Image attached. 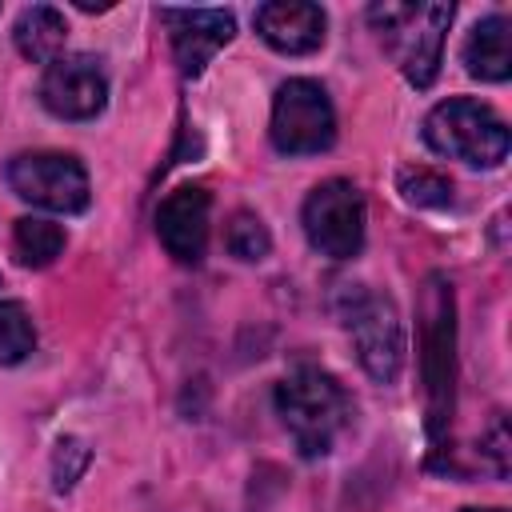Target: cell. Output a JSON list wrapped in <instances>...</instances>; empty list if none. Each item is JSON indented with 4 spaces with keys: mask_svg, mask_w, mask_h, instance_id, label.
Instances as JSON below:
<instances>
[{
    "mask_svg": "<svg viewBox=\"0 0 512 512\" xmlns=\"http://www.w3.org/2000/svg\"><path fill=\"white\" fill-rule=\"evenodd\" d=\"M276 412L288 436L296 440L300 456H328L352 416V404L336 376H328L324 368L300 364L276 384Z\"/></svg>",
    "mask_w": 512,
    "mask_h": 512,
    "instance_id": "6da1fadb",
    "label": "cell"
},
{
    "mask_svg": "<svg viewBox=\"0 0 512 512\" xmlns=\"http://www.w3.org/2000/svg\"><path fill=\"white\" fill-rule=\"evenodd\" d=\"M372 28L380 32L384 48L400 64L404 80L428 88L440 72L444 36L452 24V4H412V0H384L368 8Z\"/></svg>",
    "mask_w": 512,
    "mask_h": 512,
    "instance_id": "7a4b0ae2",
    "label": "cell"
},
{
    "mask_svg": "<svg viewBox=\"0 0 512 512\" xmlns=\"http://www.w3.org/2000/svg\"><path fill=\"white\" fill-rule=\"evenodd\" d=\"M424 140L432 152L464 160L472 168H496L508 156V124L488 104L464 96H452L428 112Z\"/></svg>",
    "mask_w": 512,
    "mask_h": 512,
    "instance_id": "3957f363",
    "label": "cell"
},
{
    "mask_svg": "<svg viewBox=\"0 0 512 512\" xmlns=\"http://www.w3.org/2000/svg\"><path fill=\"white\" fill-rule=\"evenodd\" d=\"M344 324L352 332V344H356L364 372L380 384H392L400 376V364H404V324L396 316V304L380 292L352 288L348 308H344Z\"/></svg>",
    "mask_w": 512,
    "mask_h": 512,
    "instance_id": "277c9868",
    "label": "cell"
},
{
    "mask_svg": "<svg viewBox=\"0 0 512 512\" xmlns=\"http://www.w3.org/2000/svg\"><path fill=\"white\" fill-rule=\"evenodd\" d=\"M336 140V112L316 80H284L272 100V144L288 156L324 152Z\"/></svg>",
    "mask_w": 512,
    "mask_h": 512,
    "instance_id": "5b68a950",
    "label": "cell"
},
{
    "mask_svg": "<svg viewBox=\"0 0 512 512\" xmlns=\"http://www.w3.org/2000/svg\"><path fill=\"white\" fill-rule=\"evenodd\" d=\"M304 236L320 256L348 260L364 244V196L352 180H324L304 200Z\"/></svg>",
    "mask_w": 512,
    "mask_h": 512,
    "instance_id": "8992f818",
    "label": "cell"
},
{
    "mask_svg": "<svg viewBox=\"0 0 512 512\" xmlns=\"http://www.w3.org/2000/svg\"><path fill=\"white\" fill-rule=\"evenodd\" d=\"M424 384H428V428L432 440H440L448 412H452V344H456V324H452V288L432 276L424 292Z\"/></svg>",
    "mask_w": 512,
    "mask_h": 512,
    "instance_id": "52a82bcc",
    "label": "cell"
},
{
    "mask_svg": "<svg viewBox=\"0 0 512 512\" xmlns=\"http://www.w3.org/2000/svg\"><path fill=\"white\" fill-rule=\"evenodd\" d=\"M8 188L48 212L88 208V172L68 152H20L8 164Z\"/></svg>",
    "mask_w": 512,
    "mask_h": 512,
    "instance_id": "ba28073f",
    "label": "cell"
},
{
    "mask_svg": "<svg viewBox=\"0 0 512 512\" xmlns=\"http://www.w3.org/2000/svg\"><path fill=\"white\" fill-rule=\"evenodd\" d=\"M40 100L60 120H92L108 100V80L92 56H56L40 80Z\"/></svg>",
    "mask_w": 512,
    "mask_h": 512,
    "instance_id": "9c48e42d",
    "label": "cell"
},
{
    "mask_svg": "<svg viewBox=\"0 0 512 512\" xmlns=\"http://www.w3.org/2000/svg\"><path fill=\"white\" fill-rule=\"evenodd\" d=\"M208 208L212 196L200 184L172 188L156 208V236L176 264H200L208 248Z\"/></svg>",
    "mask_w": 512,
    "mask_h": 512,
    "instance_id": "30bf717a",
    "label": "cell"
},
{
    "mask_svg": "<svg viewBox=\"0 0 512 512\" xmlns=\"http://www.w3.org/2000/svg\"><path fill=\"white\" fill-rule=\"evenodd\" d=\"M160 20L168 24L172 52L184 76H200L204 64L232 40L236 20L224 8H164Z\"/></svg>",
    "mask_w": 512,
    "mask_h": 512,
    "instance_id": "8fae6325",
    "label": "cell"
},
{
    "mask_svg": "<svg viewBox=\"0 0 512 512\" xmlns=\"http://www.w3.org/2000/svg\"><path fill=\"white\" fill-rule=\"evenodd\" d=\"M256 32L268 48L284 52V56H304V52H316L324 44V28H328V16L320 4H308V0H272V4H260L256 8Z\"/></svg>",
    "mask_w": 512,
    "mask_h": 512,
    "instance_id": "7c38bea8",
    "label": "cell"
},
{
    "mask_svg": "<svg viewBox=\"0 0 512 512\" xmlns=\"http://www.w3.org/2000/svg\"><path fill=\"white\" fill-rule=\"evenodd\" d=\"M464 64H468V76H476V80H492V84L508 80V72H512V36H508L504 16H488L468 32Z\"/></svg>",
    "mask_w": 512,
    "mask_h": 512,
    "instance_id": "4fadbf2b",
    "label": "cell"
},
{
    "mask_svg": "<svg viewBox=\"0 0 512 512\" xmlns=\"http://www.w3.org/2000/svg\"><path fill=\"white\" fill-rule=\"evenodd\" d=\"M12 40H16V48H20L24 60L52 64V60L60 56L64 40H68V24H64V16H60L56 8L32 4V8L20 12V20H16V28H12Z\"/></svg>",
    "mask_w": 512,
    "mask_h": 512,
    "instance_id": "5bb4252c",
    "label": "cell"
},
{
    "mask_svg": "<svg viewBox=\"0 0 512 512\" xmlns=\"http://www.w3.org/2000/svg\"><path fill=\"white\" fill-rule=\"evenodd\" d=\"M12 248H16V260L20 264L48 268L64 252V228L52 224V220H44V216H24V220H16Z\"/></svg>",
    "mask_w": 512,
    "mask_h": 512,
    "instance_id": "9a60e30c",
    "label": "cell"
},
{
    "mask_svg": "<svg viewBox=\"0 0 512 512\" xmlns=\"http://www.w3.org/2000/svg\"><path fill=\"white\" fill-rule=\"evenodd\" d=\"M36 348V328L24 304L4 300L0 304V364H20Z\"/></svg>",
    "mask_w": 512,
    "mask_h": 512,
    "instance_id": "2e32d148",
    "label": "cell"
},
{
    "mask_svg": "<svg viewBox=\"0 0 512 512\" xmlns=\"http://www.w3.org/2000/svg\"><path fill=\"white\" fill-rule=\"evenodd\" d=\"M224 244H228V252H232L236 260H264L268 248H272V236H268V228H264L260 216H252V212H236V216L228 220Z\"/></svg>",
    "mask_w": 512,
    "mask_h": 512,
    "instance_id": "e0dca14e",
    "label": "cell"
},
{
    "mask_svg": "<svg viewBox=\"0 0 512 512\" xmlns=\"http://www.w3.org/2000/svg\"><path fill=\"white\" fill-rule=\"evenodd\" d=\"M400 192L408 204H420V208H444L452 204V184L428 168H404L400 172Z\"/></svg>",
    "mask_w": 512,
    "mask_h": 512,
    "instance_id": "ac0fdd59",
    "label": "cell"
},
{
    "mask_svg": "<svg viewBox=\"0 0 512 512\" xmlns=\"http://www.w3.org/2000/svg\"><path fill=\"white\" fill-rule=\"evenodd\" d=\"M84 464H88L84 440H76V436L60 440V444H56V488H72V480L80 476Z\"/></svg>",
    "mask_w": 512,
    "mask_h": 512,
    "instance_id": "d6986e66",
    "label": "cell"
},
{
    "mask_svg": "<svg viewBox=\"0 0 512 512\" xmlns=\"http://www.w3.org/2000/svg\"><path fill=\"white\" fill-rule=\"evenodd\" d=\"M460 512H504V508H460Z\"/></svg>",
    "mask_w": 512,
    "mask_h": 512,
    "instance_id": "ffe728a7",
    "label": "cell"
}]
</instances>
